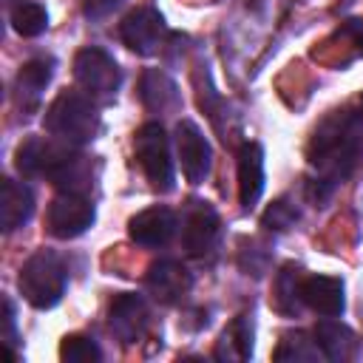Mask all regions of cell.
Here are the masks:
<instances>
[{
  "label": "cell",
  "mask_w": 363,
  "mask_h": 363,
  "mask_svg": "<svg viewBox=\"0 0 363 363\" xmlns=\"http://www.w3.org/2000/svg\"><path fill=\"white\" fill-rule=\"evenodd\" d=\"M43 125L54 139H60L65 145H82L96 136L99 113H96L91 96L77 94V91H60L57 99L48 105Z\"/></svg>",
  "instance_id": "obj_1"
},
{
  "label": "cell",
  "mask_w": 363,
  "mask_h": 363,
  "mask_svg": "<svg viewBox=\"0 0 363 363\" xmlns=\"http://www.w3.org/2000/svg\"><path fill=\"white\" fill-rule=\"evenodd\" d=\"M65 281H68V272H65V264L57 252L51 250H40L34 252L20 275H17V286H20V295L37 306V309H51L62 292H65Z\"/></svg>",
  "instance_id": "obj_2"
},
{
  "label": "cell",
  "mask_w": 363,
  "mask_h": 363,
  "mask_svg": "<svg viewBox=\"0 0 363 363\" xmlns=\"http://www.w3.org/2000/svg\"><path fill=\"white\" fill-rule=\"evenodd\" d=\"M74 79L85 96H91L96 102H108L116 96V91L122 85V71L111 54L91 45L74 57Z\"/></svg>",
  "instance_id": "obj_3"
},
{
  "label": "cell",
  "mask_w": 363,
  "mask_h": 363,
  "mask_svg": "<svg viewBox=\"0 0 363 363\" xmlns=\"http://www.w3.org/2000/svg\"><path fill=\"white\" fill-rule=\"evenodd\" d=\"M133 147H136V159L147 176V182L159 190V193H167L173 190V162H170V145H167V133L162 125L156 122H147L136 130V139H133Z\"/></svg>",
  "instance_id": "obj_4"
},
{
  "label": "cell",
  "mask_w": 363,
  "mask_h": 363,
  "mask_svg": "<svg viewBox=\"0 0 363 363\" xmlns=\"http://www.w3.org/2000/svg\"><path fill=\"white\" fill-rule=\"evenodd\" d=\"M45 224L54 238H77L94 224V204L79 193H60L48 204Z\"/></svg>",
  "instance_id": "obj_5"
},
{
  "label": "cell",
  "mask_w": 363,
  "mask_h": 363,
  "mask_svg": "<svg viewBox=\"0 0 363 363\" xmlns=\"http://www.w3.org/2000/svg\"><path fill=\"white\" fill-rule=\"evenodd\" d=\"M176 150H179V162H182L184 179L190 184H201L210 176L213 150H210V142L204 139V133L199 130L196 122L182 119L176 125Z\"/></svg>",
  "instance_id": "obj_6"
},
{
  "label": "cell",
  "mask_w": 363,
  "mask_h": 363,
  "mask_svg": "<svg viewBox=\"0 0 363 363\" xmlns=\"http://www.w3.org/2000/svg\"><path fill=\"white\" fill-rule=\"evenodd\" d=\"M119 37L130 51H136L142 57H150L162 48L164 20L153 9H136L119 23Z\"/></svg>",
  "instance_id": "obj_7"
},
{
  "label": "cell",
  "mask_w": 363,
  "mask_h": 363,
  "mask_svg": "<svg viewBox=\"0 0 363 363\" xmlns=\"http://www.w3.org/2000/svg\"><path fill=\"white\" fill-rule=\"evenodd\" d=\"M176 227L179 221L170 207H147L128 221V235L142 247H164L173 238Z\"/></svg>",
  "instance_id": "obj_8"
},
{
  "label": "cell",
  "mask_w": 363,
  "mask_h": 363,
  "mask_svg": "<svg viewBox=\"0 0 363 363\" xmlns=\"http://www.w3.org/2000/svg\"><path fill=\"white\" fill-rule=\"evenodd\" d=\"M218 241V216L213 207L193 201L187 218H184V230H182V244L187 250V255L201 258L207 255Z\"/></svg>",
  "instance_id": "obj_9"
},
{
  "label": "cell",
  "mask_w": 363,
  "mask_h": 363,
  "mask_svg": "<svg viewBox=\"0 0 363 363\" xmlns=\"http://www.w3.org/2000/svg\"><path fill=\"white\" fill-rule=\"evenodd\" d=\"M108 326L122 343H136L147 329V306L139 295H116L108 312Z\"/></svg>",
  "instance_id": "obj_10"
},
{
  "label": "cell",
  "mask_w": 363,
  "mask_h": 363,
  "mask_svg": "<svg viewBox=\"0 0 363 363\" xmlns=\"http://www.w3.org/2000/svg\"><path fill=\"white\" fill-rule=\"evenodd\" d=\"M145 281H147L150 295L156 301H162V303L182 301L190 292V286H193V278H190L187 267L179 264V261H156L147 269V278Z\"/></svg>",
  "instance_id": "obj_11"
},
{
  "label": "cell",
  "mask_w": 363,
  "mask_h": 363,
  "mask_svg": "<svg viewBox=\"0 0 363 363\" xmlns=\"http://www.w3.org/2000/svg\"><path fill=\"white\" fill-rule=\"evenodd\" d=\"M301 301L323 315V318H335L343 312L346 298H343V281L332 278V275H309L301 281Z\"/></svg>",
  "instance_id": "obj_12"
},
{
  "label": "cell",
  "mask_w": 363,
  "mask_h": 363,
  "mask_svg": "<svg viewBox=\"0 0 363 363\" xmlns=\"http://www.w3.org/2000/svg\"><path fill=\"white\" fill-rule=\"evenodd\" d=\"M71 147H62L51 139H40V136H31L26 139L20 147H17V170L23 176H51L54 167L60 164V159L68 153Z\"/></svg>",
  "instance_id": "obj_13"
},
{
  "label": "cell",
  "mask_w": 363,
  "mask_h": 363,
  "mask_svg": "<svg viewBox=\"0 0 363 363\" xmlns=\"http://www.w3.org/2000/svg\"><path fill=\"white\" fill-rule=\"evenodd\" d=\"M264 193V150L258 142H244L238 150V199L244 210H252Z\"/></svg>",
  "instance_id": "obj_14"
},
{
  "label": "cell",
  "mask_w": 363,
  "mask_h": 363,
  "mask_svg": "<svg viewBox=\"0 0 363 363\" xmlns=\"http://www.w3.org/2000/svg\"><path fill=\"white\" fill-rule=\"evenodd\" d=\"M34 213V196L26 184L20 182H11V179H3V187H0V227L6 233L23 227Z\"/></svg>",
  "instance_id": "obj_15"
},
{
  "label": "cell",
  "mask_w": 363,
  "mask_h": 363,
  "mask_svg": "<svg viewBox=\"0 0 363 363\" xmlns=\"http://www.w3.org/2000/svg\"><path fill=\"white\" fill-rule=\"evenodd\" d=\"M48 82H51V60H31V62H26V65L17 71V82H14L17 105H20L23 111L37 108L40 94H43V88H45Z\"/></svg>",
  "instance_id": "obj_16"
},
{
  "label": "cell",
  "mask_w": 363,
  "mask_h": 363,
  "mask_svg": "<svg viewBox=\"0 0 363 363\" xmlns=\"http://www.w3.org/2000/svg\"><path fill=\"white\" fill-rule=\"evenodd\" d=\"M315 343L329 360H349L354 354L357 337L346 323L337 320H320L315 326Z\"/></svg>",
  "instance_id": "obj_17"
},
{
  "label": "cell",
  "mask_w": 363,
  "mask_h": 363,
  "mask_svg": "<svg viewBox=\"0 0 363 363\" xmlns=\"http://www.w3.org/2000/svg\"><path fill=\"white\" fill-rule=\"evenodd\" d=\"M142 102L150 108V111H170L179 105V91H176V82L159 71V68H147L142 74Z\"/></svg>",
  "instance_id": "obj_18"
},
{
  "label": "cell",
  "mask_w": 363,
  "mask_h": 363,
  "mask_svg": "<svg viewBox=\"0 0 363 363\" xmlns=\"http://www.w3.org/2000/svg\"><path fill=\"white\" fill-rule=\"evenodd\" d=\"M252 354V323L238 315L221 335L218 340V349H216V357L221 360H247Z\"/></svg>",
  "instance_id": "obj_19"
},
{
  "label": "cell",
  "mask_w": 363,
  "mask_h": 363,
  "mask_svg": "<svg viewBox=\"0 0 363 363\" xmlns=\"http://www.w3.org/2000/svg\"><path fill=\"white\" fill-rule=\"evenodd\" d=\"M11 26L23 37H37L48 26V14L40 3H20L11 9Z\"/></svg>",
  "instance_id": "obj_20"
},
{
  "label": "cell",
  "mask_w": 363,
  "mask_h": 363,
  "mask_svg": "<svg viewBox=\"0 0 363 363\" xmlns=\"http://www.w3.org/2000/svg\"><path fill=\"white\" fill-rule=\"evenodd\" d=\"M60 357L65 363H99L102 360V352H99V346L91 337H85V335H68L60 343Z\"/></svg>",
  "instance_id": "obj_21"
},
{
  "label": "cell",
  "mask_w": 363,
  "mask_h": 363,
  "mask_svg": "<svg viewBox=\"0 0 363 363\" xmlns=\"http://www.w3.org/2000/svg\"><path fill=\"white\" fill-rule=\"evenodd\" d=\"M298 298H301L298 269H292V264H286V267L278 272V281H275V306H278L281 312H295Z\"/></svg>",
  "instance_id": "obj_22"
},
{
  "label": "cell",
  "mask_w": 363,
  "mask_h": 363,
  "mask_svg": "<svg viewBox=\"0 0 363 363\" xmlns=\"http://www.w3.org/2000/svg\"><path fill=\"white\" fill-rule=\"evenodd\" d=\"M315 354H318L315 340H309L303 332H286L275 352V360H312Z\"/></svg>",
  "instance_id": "obj_23"
},
{
  "label": "cell",
  "mask_w": 363,
  "mask_h": 363,
  "mask_svg": "<svg viewBox=\"0 0 363 363\" xmlns=\"http://www.w3.org/2000/svg\"><path fill=\"white\" fill-rule=\"evenodd\" d=\"M295 218H298V213H295L292 204L275 201V204H269V210L264 213V227H269V230H286Z\"/></svg>",
  "instance_id": "obj_24"
},
{
  "label": "cell",
  "mask_w": 363,
  "mask_h": 363,
  "mask_svg": "<svg viewBox=\"0 0 363 363\" xmlns=\"http://www.w3.org/2000/svg\"><path fill=\"white\" fill-rule=\"evenodd\" d=\"M119 6H122V0H85V3H82V11H85L88 20H105V17H111Z\"/></svg>",
  "instance_id": "obj_25"
},
{
  "label": "cell",
  "mask_w": 363,
  "mask_h": 363,
  "mask_svg": "<svg viewBox=\"0 0 363 363\" xmlns=\"http://www.w3.org/2000/svg\"><path fill=\"white\" fill-rule=\"evenodd\" d=\"M3 323H6V343H14V306H11L9 298H6V318H3Z\"/></svg>",
  "instance_id": "obj_26"
},
{
  "label": "cell",
  "mask_w": 363,
  "mask_h": 363,
  "mask_svg": "<svg viewBox=\"0 0 363 363\" xmlns=\"http://www.w3.org/2000/svg\"><path fill=\"white\" fill-rule=\"evenodd\" d=\"M357 51H360V57H363V26H360V34H357Z\"/></svg>",
  "instance_id": "obj_27"
}]
</instances>
